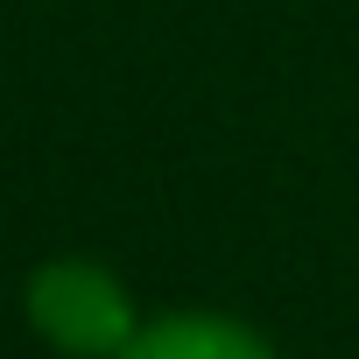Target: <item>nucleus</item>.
<instances>
[{
  "label": "nucleus",
  "instance_id": "f257e3e1",
  "mask_svg": "<svg viewBox=\"0 0 359 359\" xmlns=\"http://www.w3.org/2000/svg\"><path fill=\"white\" fill-rule=\"evenodd\" d=\"M29 317L50 345H64L78 359H120L134 345V303L92 261H50L29 282Z\"/></svg>",
  "mask_w": 359,
  "mask_h": 359
},
{
  "label": "nucleus",
  "instance_id": "f03ea898",
  "mask_svg": "<svg viewBox=\"0 0 359 359\" xmlns=\"http://www.w3.org/2000/svg\"><path fill=\"white\" fill-rule=\"evenodd\" d=\"M120 359H275V352L226 317H162V324L134 331V345Z\"/></svg>",
  "mask_w": 359,
  "mask_h": 359
}]
</instances>
